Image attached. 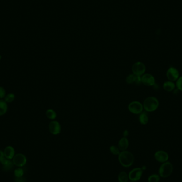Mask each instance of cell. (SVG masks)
I'll use <instances>...</instances> for the list:
<instances>
[{
	"label": "cell",
	"mask_w": 182,
	"mask_h": 182,
	"mask_svg": "<svg viewBox=\"0 0 182 182\" xmlns=\"http://www.w3.org/2000/svg\"><path fill=\"white\" fill-rule=\"evenodd\" d=\"M118 160L122 166L127 168L132 166L134 161V156L131 152L123 151L118 155Z\"/></svg>",
	"instance_id": "6da1fadb"
},
{
	"label": "cell",
	"mask_w": 182,
	"mask_h": 182,
	"mask_svg": "<svg viewBox=\"0 0 182 182\" xmlns=\"http://www.w3.org/2000/svg\"><path fill=\"white\" fill-rule=\"evenodd\" d=\"M14 164L13 163V161L9 160L6 164L3 166L2 168H3V170H4V171L8 172V171L11 170L14 167Z\"/></svg>",
	"instance_id": "44dd1931"
},
{
	"label": "cell",
	"mask_w": 182,
	"mask_h": 182,
	"mask_svg": "<svg viewBox=\"0 0 182 182\" xmlns=\"http://www.w3.org/2000/svg\"><path fill=\"white\" fill-rule=\"evenodd\" d=\"M27 158L26 156L24 154L22 153H17L15 154L14 158L12 159V161L14 164L17 167L22 168L27 163Z\"/></svg>",
	"instance_id": "52a82bcc"
},
{
	"label": "cell",
	"mask_w": 182,
	"mask_h": 182,
	"mask_svg": "<svg viewBox=\"0 0 182 182\" xmlns=\"http://www.w3.org/2000/svg\"><path fill=\"white\" fill-rule=\"evenodd\" d=\"M24 171L22 168H17L15 169L14 171V176L16 177H22L24 175Z\"/></svg>",
	"instance_id": "cb8c5ba5"
},
{
	"label": "cell",
	"mask_w": 182,
	"mask_h": 182,
	"mask_svg": "<svg viewBox=\"0 0 182 182\" xmlns=\"http://www.w3.org/2000/svg\"><path fill=\"white\" fill-rule=\"evenodd\" d=\"M15 182H26V179L22 177H16L14 180Z\"/></svg>",
	"instance_id": "4316f807"
},
{
	"label": "cell",
	"mask_w": 182,
	"mask_h": 182,
	"mask_svg": "<svg viewBox=\"0 0 182 182\" xmlns=\"http://www.w3.org/2000/svg\"><path fill=\"white\" fill-rule=\"evenodd\" d=\"M163 88L164 91L167 92H172L175 89V84L172 81H165L163 84Z\"/></svg>",
	"instance_id": "9a60e30c"
},
{
	"label": "cell",
	"mask_w": 182,
	"mask_h": 182,
	"mask_svg": "<svg viewBox=\"0 0 182 182\" xmlns=\"http://www.w3.org/2000/svg\"><path fill=\"white\" fill-rule=\"evenodd\" d=\"M176 87L179 91H182V76L179 77L176 81Z\"/></svg>",
	"instance_id": "d4e9b609"
},
{
	"label": "cell",
	"mask_w": 182,
	"mask_h": 182,
	"mask_svg": "<svg viewBox=\"0 0 182 182\" xmlns=\"http://www.w3.org/2000/svg\"><path fill=\"white\" fill-rule=\"evenodd\" d=\"M126 81L128 84H135L137 85L142 83L141 81V76L135 75L134 74H130L126 78Z\"/></svg>",
	"instance_id": "7c38bea8"
},
{
	"label": "cell",
	"mask_w": 182,
	"mask_h": 182,
	"mask_svg": "<svg viewBox=\"0 0 182 182\" xmlns=\"http://www.w3.org/2000/svg\"><path fill=\"white\" fill-rule=\"evenodd\" d=\"M8 110V105L3 100H0V116L4 115Z\"/></svg>",
	"instance_id": "e0dca14e"
},
{
	"label": "cell",
	"mask_w": 182,
	"mask_h": 182,
	"mask_svg": "<svg viewBox=\"0 0 182 182\" xmlns=\"http://www.w3.org/2000/svg\"><path fill=\"white\" fill-rule=\"evenodd\" d=\"M50 133L52 134L57 135L59 134L61 131V127L60 123L57 121H51L49 125Z\"/></svg>",
	"instance_id": "30bf717a"
},
{
	"label": "cell",
	"mask_w": 182,
	"mask_h": 182,
	"mask_svg": "<svg viewBox=\"0 0 182 182\" xmlns=\"http://www.w3.org/2000/svg\"><path fill=\"white\" fill-rule=\"evenodd\" d=\"M159 102L156 97H150L145 99L143 103V108L147 112H153L158 109Z\"/></svg>",
	"instance_id": "7a4b0ae2"
},
{
	"label": "cell",
	"mask_w": 182,
	"mask_h": 182,
	"mask_svg": "<svg viewBox=\"0 0 182 182\" xmlns=\"http://www.w3.org/2000/svg\"><path fill=\"white\" fill-rule=\"evenodd\" d=\"M46 115L48 118L51 120H54L57 117V113L53 109H48L46 111Z\"/></svg>",
	"instance_id": "d6986e66"
},
{
	"label": "cell",
	"mask_w": 182,
	"mask_h": 182,
	"mask_svg": "<svg viewBox=\"0 0 182 182\" xmlns=\"http://www.w3.org/2000/svg\"><path fill=\"white\" fill-rule=\"evenodd\" d=\"M146 70V67L142 62H136L133 64L132 67V71L133 74L138 76H142L144 74Z\"/></svg>",
	"instance_id": "277c9868"
},
{
	"label": "cell",
	"mask_w": 182,
	"mask_h": 182,
	"mask_svg": "<svg viewBox=\"0 0 182 182\" xmlns=\"http://www.w3.org/2000/svg\"><path fill=\"white\" fill-rule=\"evenodd\" d=\"M110 151L111 152V153L114 155H119V153H121V150H119L118 147H116L115 145H111V147H110Z\"/></svg>",
	"instance_id": "603a6c76"
},
{
	"label": "cell",
	"mask_w": 182,
	"mask_h": 182,
	"mask_svg": "<svg viewBox=\"0 0 182 182\" xmlns=\"http://www.w3.org/2000/svg\"><path fill=\"white\" fill-rule=\"evenodd\" d=\"M3 152H4V156L9 160L13 159L15 156V150L12 146L6 147L4 148Z\"/></svg>",
	"instance_id": "4fadbf2b"
},
{
	"label": "cell",
	"mask_w": 182,
	"mask_h": 182,
	"mask_svg": "<svg viewBox=\"0 0 182 182\" xmlns=\"http://www.w3.org/2000/svg\"><path fill=\"white\" fill-rule=\"evenodd\" d=\"M142 83L147 86H153L156 84L154 76L150 73H144L141 76Z\"/></svg>",
	"instance_id": "ba28073f"
},
{
	"label": "cell",
	"mask_w": 182,
	"mask_h": 182,
	"mask_svg": "<svg viewBox=\"0 0 182 182\" xmlns=\"http://www.w3.org/2000/svg\"><path fill=\"white\" fill-rule=\"evenodd\" d=\"M4 155L3 151H2V150H0V161L3 159V158H4Z\"/></svg>",
	"instance_id": "83f0119b"
},
{
	"label": "cell",
	"mask_w": 182,
	"mask_h": 182,
	"mask_svg": "<svg viewBox=\"0 0 182 182\" xmlns=\"http://www.w3.org/2000/svg\"><path fill=\"white\" fill-rule=\"evenodd\" d=\"M1 59V56H0V60Z\"/></svg>",
	"instance_id": "4dcf8cb0"
},
{
	"label": "cell",
	"mask_w": 182,
	"mask_h": 182,
	"mask_svg": "<svg viewBox=\"0 0 182 182\" xmlns=\"http://www.w3.org/2000/svg\"><path fill=\"white\" fill-rule=\"evenodd\" d=\"M14 99H15V95L14 94L10 93L5 97L4 101H6V103H11L14 101Z\"/></svg>",
	"instance_id": "7402d4cb"
},
{
	"label": "cell",
	"mask_w": 182,
	"mask_h": 182,
	"mask_svg": "<svg viewBox=\"0 0 182 182\" xmlns=\"http://www.w3.org/2000/svg\"><path fill=\"white\" fill-rule=\"evenodd\" d=\"M139 121L142 125H146L148 121V113L146 112H142L140 114Z\"/></svg>",
	"instance_id": "2e32d148"
},
{
	"label": "cell",
	"mask_w": 182,
	"mask_h": 182,
	"mask_svg": "<svg viewBox=\"0 0 182 182\" xmlns=\"http://www.w3.org/2000/svg\"><path fill=\"white\" fill-rule=\"evenodd\" d=\"M143 170L142 168H134L129 172V180L132 182H136L140 180L142 176Z\"/></svg>",
	"instance_id": "8992f818"
},
{
	"label": "cell",
	"mask_w": 182,
	"mask_h": 182,
	"mask_svg": "<svg viewBox=\"0 0 182 182\" xmlns=\"http://www.w3.org/2000/svg\"><path fill=\"white\" fill-rule=\"evenodd\" d=\"M146 168H147V167L145 166H143L142 167V169L143 170H145V169H146Z\"/></svg>",
	"instance_id": "f546056e"
},
{
	"label": "cell",
	"mask_w": 182,
	"mask_h": 182,
	"mask_svg": "<svg viewBox=\"0 0 182 182\" xmlns=\"http://www.w3.org/2000/svg\"><path fill=\"white\" fill-rule=\"evenodd\" d=\"M132 182V181H131V182Z\"/></svg>",
	"instance_id": "1f68e13d"
},
{
	"label": "cell",
	"mask_w": 182,
	"mask_h": 182,
	"mask_svg": "<svg viewBox=\"0 0 182 182\" xmlns=\"http://www.w3.org/2000/svg\"><path fill=\"white\" fill-rule=\"evenodd\" d=\"M166 76L169 81H176L179 78L180 73L178 70L174 67H170L167 71Z\"/></svg>",
	"instance_id": "9c48e42d"
},
{
	"label": "cell",
	"mask_w": 182,
	"mask_h": 182,
	"mask_svg": "<svg viewBox=\"0 0 182 182\" xmlns=\"http://www.w3.org/2000/svg\"><path fill=\"white\" fill-rule=\"evenodd\" d=\"M154 158L157 161L162 164L168 161L169 155L168 153L164 151L159 150L154 153Z\"/></svg>",
	"instance_id": "8fae6325"
},
{
	"label": "cell",
	"mask_w": 182,
	"mask_h": 182,
	"mask_svg": "<svg viewBox=\"0 0 182 182\" xmlns=\"http://www.w3.org/2000/svg\"><path fill=\"white\" fill-rule=\"evenodd\" d=\"M6 96V91L3 87L0 86V99H3Z\"/></svg>",
	"instance_id": "484cf974"
},
{
	"label": "cell",
	"mask_w": 182,
	"mask_h": 182,
	"mask_svg": "<svg viewBox=\"0 0 182 182\" xmlns=\"http://www.w3.org/2000/svg\"><path fill=\"white\" fill-rule=\"evenodd\" d=\"M129 131L125 130L124 133H123V136L124 137H127V136L129 135Z\"/></svg>",
	"instance_id": "f1b7e54d"
},
{
	"label": "cell",
	"mask_w": 182,
	"mask_h": 182,
	"mask_svg": "<svg viewBox=\"0 0 182 182\" xmlns=\"http://www.w3.org/2000/svg\"><path fill=\"white\" fill-rule=\"evenodd\" d=\"M174 170V167L172 164L169 161L162 163L159 168L158 172L159 176L162 178H167L172 174Z\"/></svg>",
	"instance_id": "3957f363"
},
{
	"label": "cell",
	"mask_w": 182,
	"mask_h": 182,
	"mask_svg": "<svg viewBox=\"0 0 182 182\" xmlns=\"http://www.w3.org/2000/svg\"><path fill=\"white\" fill-rule=\"evenodd\" d=\"M143 106L142 103L139 101H133L129 104L128 109L131 113L135 115H139L142 113Z\"/></svg>",
	"instance_id": "5b68a950"
},
{
	"label": "cell",
	"mask_w": 182,
	"mask_h": 182,
	"mask_svg": "<svg viewBox=\"0 0 182 182\" xmlns=\"http://www.w3.org/2000/svg\"><path fill=\"white\" fill-rule=\"evenodd\" d=\"M129 146V142L127 137H123V138L119 140L118 144V147L121 151H126L128 148Z\"/></svg>",
	"instance_id": "5bb4252c"
},
{
	"label": "cell",
	"mask_w": 182,
	"mask_h": 182,
	"mask_svg": "<svg viewBox=\"0 0 182 182\" xmlns=\"http://www.w3.org/2000/svg\"><path fill=\"white\" fill-rule=\"evenodd\" d=\"M118 180L119 182H129V174L125 172H121L118 175Z\"/></svg>",
	"instance_id": "ac0fdd59"
},
{
	"label": "cell",
	"mask_w": 182,
	"mask_h": 182,
	"mask_svg": "<svg viewBox=\"0 0 182 182\" xmlns=\"http://www.w3.org/2000/svg\"><path fill=\"white\" fill-rule=\"evenodd\" d=\"M160 180V176L159 174H153L151 175L148 179V182H159Z\"/></svg>",
	"instance_id": "ffe728a7"
}]
</instances>
